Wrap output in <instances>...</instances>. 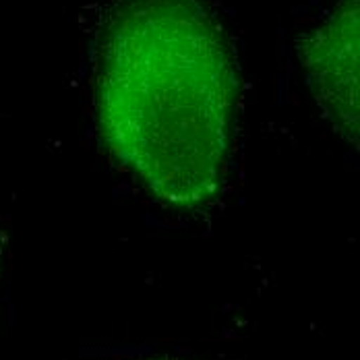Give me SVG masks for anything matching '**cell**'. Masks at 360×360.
<instances>
[{"label":"cell","instance_id":"1","mask_svg":"<svg viewBox=\"0 0 360 360\" xmlns=\"http://www.w3.org/2000/svg\"><path fill=\"white\" fill-rule=\"evenodd\" d=\"M238 102L234 58L203 0H120L100 48L96 120L108 151L166 207L219 191Z\"/></svg>","mask_w":360,"mask_h":360},{"label":"cell","instance_id":"2","mask_svg":"<svg viewBox=\"0 0 360 360\" xmlns=\"http://www.w3.org/2000/svg\"><path fill=\"white\" fill-rule=\"evenodd\" d=\"M296 50L323 116L359 147V0H340Z\"/></svg>","mask_w":360,"mask_h":360},{"label":"cell","instance_id":"3","mask_svg":"<svg viewBox=\"0 0 360 360\" xmlns=\"http://www.w3.org/2000/svg\"><path fill=\"white\" fill-rule=\"evenodd\" d=\"M155 360H158V359H155Z\"/></svg>","mask_w":360,"mask_h":360}]
</instances>
